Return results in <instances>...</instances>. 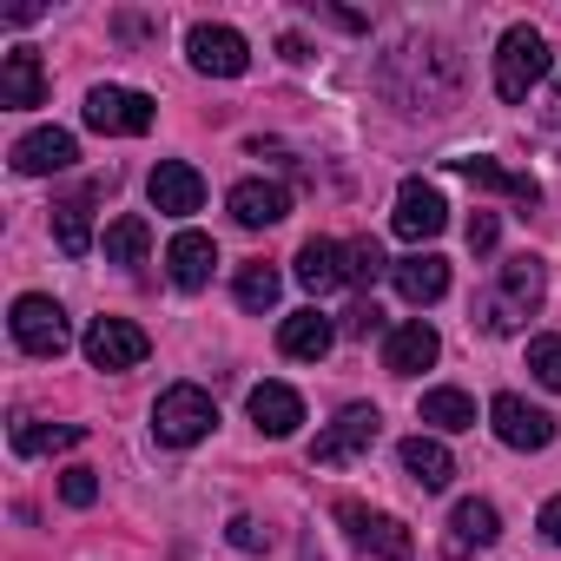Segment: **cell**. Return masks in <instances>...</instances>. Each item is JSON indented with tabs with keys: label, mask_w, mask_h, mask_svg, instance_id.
Wrapping results in <instances>:
<instances>
[{
	"label": "cell",
	"mask_w": 561,
	"mask_h": 561,
	"mask_svg": "<svg viewBox=\"0 0 561 561\" xmlns=\"http://www.w3.org/2000/svg\"><path fill=\"white\" fill-rule=\"evenodd\" d=\"M0 106L8 113H27V106H47V67L34 47H14L0 60Z\"/></svg>",
	"instance_id": "2e32d148"
},
{
	"label": "cell",
	"mask_w": 561,
	"mask_h": 561,
	"mask_svg": "<svg viewBox=\"0 0 561 561\" xmlns=\"http://www.w3.org/2000/svg\"><path fill=\"white\" fill-rule=\"evenodd\" d=\"M344 331H351V337H370V331H383V311H377L370 298H357V305L344 311Z\"/></svg>",
	"instance_id": "836d02e7"
},
{
	"label": "cell",
	"mask_w": 561,
	"mask_h": 561,
	"mask_svg": "<svg viewBox=\"0 0 561 561\" xmlns=\"http://www.w3.org/2000/svg\"><path fill=\"white\" fill-rule=\"evenodd\" d=\"M337 522H344L351 541H357L364 554H377V561H410V548H416L397 515H377V508H364V502H337Z\"/></svg>",
	"instance_id": "9c48e42d"
},
{
	"label": "cell",
	"mask_w": 561,
	"mask_h": 561,
	"mask_svg": "<svg viewBox=\"0 0 561 561\" xmlns=\"http://www.w3.org/2000/svg\"><path fill=\"white\" fill-rule=\"evenodd\" d=\"M489 423H495V436L508 443V449H548L554 443V416L548 410H535L528 397H515V390H502L495 403H489Z\"/></svg>",
	"instance_id": "8fae6325"
},
{
	"label": "cell",
	"mask_w": 561,
	"mask_h": 561,
	"mask_svg": "<svg viewBox=\"0 0 561 561\" xmlns=\"http://www.w3.org/2000/svg\"><path fill=\"white\" fill-rule=\"evenodd\" d=\"M251 423H257L264 436H298L305 397H298L291 383H257V390H251Z\"/></svg>",
	"instance_id": "603a6c76"
},
{
	"label": "cell",
	"mask_w": 561,
	"mask_h": 561,
	"mask_svg": "<svg viewBox=\"0 0 561 561\" xmlns=\"http://www.w3.org/2000/svg\"><path fill=\"white\" fill-rule=\"evenodd\" d=\"M298 285L311 291V298H324V291H337V285H351V257H344V244L337 238H311L305 251H298Z\"/></svg>",
	"instance_id": "ffe728a7"
},
{
	"label": "cell",
	"mask_w": 561,
	"mask_h": 561,
	"mask_svg": "<svg viewBox=\"0 0 561 561\" xmlns=\"http://www.w3.org/2000/svg\"><path fill=\"white\" fill-rule=\"evenodd\" d=\"M80 119L93 133H106V139H139V133H152V100L139 87H93Z\"/></svg>",
	"instance_id": "5b68a950"
},
{
	"label": "cell",
	"mask_w": 561,
	"mask_h": 561,
	"mask_svg": "<svg viewBox=\"0 0 561 561\" xmlns=\"http://www.w3.org/2000/svg\"><path fill=\"white\" fill-rule=\"evenodd\" d=\"M423 423H430L436 436L476 430V397H469V390H456V383H443V390H423Z\"/></svg>",
	"instance_id": "484cf974"
},
{
	"label": "cell",
	"mask_w": 561,
	"mask_h": 561,
	"mask_svg": "<svg viewBox=\"0 0 561 561\" xmlns=\"http://www.w3.org/2000/svg\"><path fill=\"white\" fill-rule=\"evenodd\" d=\"M218 430V403L198 390V383H172L159 403H152V436L165 443V449H192V443H205Z\"/></svg>",
	"instance_id": "7a4b0ae2"
},
{
	"label": "cell",
	"mask_w": 561,
	"mask_h": 561,
	"mask_svg": "<svg viewBox=\"0 0 561 561\" xmlns=\"http://www.w3.org/2000/svg\"><path fill=\"white\" fill-rule=\"evenodd\" d=\"M548 41L535 34V27H508L502 34V47H495V93L508 100V106H522L541 80H548Z\"/></svg>",
	"instance_id": "3957f363"
},
{
	"label": "cell",
	"mask_w": 561,
	"mask_h": 561,
	"mask_svg": "<svg viewBox=\"0 0 561 561\" xmlns=\"http://www.w3.org/2000/svg\"><path fill=\"white\" fill-rule=\"evenodd\" d=\"M80 443H87V423H34V416L14 423L21 456H54V449H80Z\"/></svg>",
	"instance_id": "4316f807"
},
{
	"label": "cell",
	"mask_w": 561,
	"mask_h": 561,
	"mask_svg": "<svg viewBox=\"0 0 561 561\" xmlns=\"http://www.w3.org/2000/svg\"><path fill=\"white\" fill-rule=\"evenodd\" d=\"M495 535H502V515H495V502L469 495V502H456V515H449L443 554H449V561H469V554H482V548H489Z\"/></svg>",
	"instance_id": "5bb4252c"
},
{
	"label": "cell",
	"mask_w": 561,
	"mask_h": 561,
	"mask_svg": "<svg viewBox=\"0 0 561 561\" xmlns=\"http://www.w3.org/2000/svg\"><path fill=\"white\" fill-rule=\"evenodd\" d=\"M390 285L403 291V305H436L443 291H449V257H436V251H416V257H397L390 264Z\"/></svg>",
	"instance_id": "e0dca14e"
},
{
	"label": "cell",
	"mask_w": 561,
	"mask_h": 561,
	"mask_svg": "<svg viewBox=\"0 0 561 561\" xmlns=\"http://www.w3.org/2000/svg\"><path fill=\"white\" fill-rule=\"evenodd\" d=\"M73 159H80V139H73V133H60V126H41V133L14 139V172H21V179H47V172H67Z\"/></svg>",
	"instance_id": "9a60e30c"
},
{
	"label": "cell",
	"mask_w": 561,
	"mask_h": 561,
	"mask_svg": "<svg viewBox=\"0 0 561 561\" xmlns=\"http://www.w3.org/2000/svg\"><path fill=\"white\" fill-rule=\"evenodd\" d=\"M231 218L244 225V231H264V225H277L291 211V192L285 185H271V179H244V185H231Z\"/></svg>",
	"instance_id": "7402d4cb"
},
{
	"label": "cell",
	"mask_w": 561,
	"mask_h": 561,
	"mask_svg": "<svg viewBox=\"0 0 561 561\" xmlns=\"http://www.w3.org/2000/svg\"><path fill=\"white\" fill-rule=\"evenodd\" d=\"M8 331H14V344H21L27 357H60V351L73 344V324H67V311H60L54 298H41V291L14 298V311H8Z\"/></svg>",
	"instance_id": "277c9868"
},
{
	"label": "cell",
	"mask_w": 561,
	"mask_h": 561,
	"mask_svg": "<svg viewBox=\"0 0 561 561\" xmlns=\"http://www.w3.org/2000/svg\"><path fill=\"white\" fill-rule=\"evenodd\" d=\"M100 192H106V185H87V192H73V198L54 205V238H60L67 257H87V251H93V198H100Z\"/></svg>",
	"instance_id": "cb8c5ba5"
},
{
	"label": "cell",
	"mask_w": 561,
	"mask_h": 561,
	"mask_svg": "<svg viewBox=\"0 0 561 561\" xmlns=\"http://www.w3.org/2000/svg\"><path fill=\"white\" fill-rule=\"evenodd\" d=\"M397 456H403V476H410L416 489H430V495L449 489V476H456V456L443 449V436H410Z\"/></svg>",
	"instance_id": "d4e9b609"
},
{
	"label": "cell",
	"mask_w": 561,
	"mask_h": 561,
	"mask_svg": "<svg viewBox=\"0 0 561 561\" xmlns=\"http://www.w3.org/2000/svg\"><path fill=\"white\" fill-rule=\"evenodd\" d=\"M211 264H218V244L205 231H179L165 244V277H172L179 291H205L211 285Z\"/></svg>",
	"instance_id": "ac0fdd59"
},
{
	"label": "cell",
	"mask_w": 561,
	"mask_h": 561,
	"mask_svg": "<svg viewBox=\"0 0 561 561\" xmlns=\"http://www.w3.org/2000/svg\"><path fill=\"white\" fill-rule=\"evenodd\" d=\"M436 357H443V337H436V324H423V318H410V324H397V331L383 337V370H390V377H423Z\"/></svg>",
	"instance_id": "4fadbf2b"
},
{
	"label": "cell",
	"mask_w": 561,
	"mask_h": 561,
	"mask_svg": "<svg viewBox=\"0 0 561 561\" xmlns=\"http://www.w3.org/2000/svg\"><path fill=\"white\" fill-rule=\"evenodd\" d=\"M377 436H383V416H377V403H344V410H337V423H324V430H318V443H311V462H318V469H337V462L364 456Z\"/></svg>",
	"instance_id": "8992f818"
},
{
	"label": "cell",
	"mask_w": 561,
	"mask_h": 561,
	"mask_svg": "<svg viewBox=\"0 0 561 561\" xmlns=\"http://www.w3.org/2000/svg\"><path fill=\"white\" fill-rule=\"evenodd\" d=\"M146 198H152V211H165V218H192V211L205 205V179H198L185 159H159L152 179H146Z\"/></svg>",
	"instance_id": "7c38bea8"
},
{
	"label": "cell",
	"mask_w": 561,
	"mask_h": 561,
	"mask_svg": "<svg viewBox=\"0 0 561 561\" xmlns=\"http://www.w3.org/2000/svg\"><path fill=\"white\" fill-rule=\"evenodd\" d=\"M277 54H285V60H291V67H298V60H311V47H305V41H298V34H285V41H277Z\"/></svg>",
	"instance_id": "8d00e7d4"
},
{
	"label": "cell",
	"mask_w": 561,
	"mask_h": 561,
	"mask_svg": "<svg viewBox=\"0 0 561 561\" xmlns=\"http://www.w3.org/2000/svg\"><path fill=\"white\" fill-rule=\"evenodd\" d=\"M146 251H152V225H146L139 211H126V218H113V225H106V264L139 271V264H146Z\"/></svg>",
	"instance_id": "83f0119b"
},
{
	"label": "cell",
	"mask_w": 561,
	"mask_h": 561,
	"mask_svg": "<svg viewBox=\"0 0 561 561\" xmlns=\"http://www.w3.org/2000/svg\"><path fill=\"white\" fill-rule=\"evenodd\" d=\"M541 535L561 548V495H548V502H541Z\"/></svg>",
	"instance_id": "d590c367"
},
{
	"label": "cell",
	"mask_w": 561,
	"mask_h": 561,
	"mask_svg": "<svg viewBox=\"0 0 561 561\" xmlns=\"http://www.w3.org/2000/svg\"><path fill=\"white\" fill-rule=\"evenodd\" d=\"M277 291H285V271L277 264H238V305L244 311H271Z\"/></svg>",
	"instance_id": "f1b7e54d"
},
{
	"label": "cell",
	"mask_w": 561,
	"mask_h": 561,
	"mask_svg": "<svg viewBox=\"0 0 561 561\" xmlns=\"http://www.w3.org/2000/svg\"><path fill=\"white\" fill-rule=\"evenodd\" d=\"M225 541H231L238 554H264V548H271V528H264L257 515H231V522H225Z\"/></svg>",
	"instance_id": "4dcf8cb0"
},
{
	"label": "cell",
	"mask_w": 561,
	"mask_h": 561,
	"mask_svg": "<svg viewBox=\"0 0 561 561\" xmlns=\"http://www.w3.org/2000/svg\"><path fill=\"white\" fill-rule=\"evenodd\" d=\"M331 344H337V324L311 305V311H291L285 324H277V351L285 357H298V364H318V357H331Z\"/></svg>",
	"instance_id": "d6986e66"
},
{
	"label": "cell",
	"mask_w": 561,
	"mask_h": 561,
	"mask_svg": "<svg viewBox=\"0 0 561 561\" xmlns=\"http://www.w3.org/2000/svg\"><path fill=\"white\" fill-rule=\"evenodd\" d=\"M449 172H462L469 185H482V192H502V198H515L522 211L528 205H541V185L528 179V172H508V165H495V159H482V152H469V159H449Z\"/></svg>",
	"instance_id": "44dd1931"
},
{
	"label": "cell",
	"mask_w": 561,
	"mask_h": 561,
	"mask_svg": "<svg viewBox=\"0 0 561 561\" xmlns=\"http://www.w3.org/2000/svg\"><path fill=\"white\" fill-rule=\"evenodd\" d=\"M80 351H87L93 370H139L146 351H152V337H146L133 318H93L87 337H80Z\"/></svg>",
	"instance_id": "52a82bcc"
},
{
	"label": "cell",
	"mask_w": 561,
	"mask_h": 561,
	"mask_svg": "<svg viewBox=\"0 0 561 561\" xmlns=\"http://www.w3.org/2000/svg\"><path fill=\"white\" fill-rule=\"evenodd\" d=\"M554 93H561V73H554Z\"/></svg>",
	"instance_id": "74e56055"
},
{
	"label": "cell",
	"mask_w": 561,
	"mask_h": 561,
	"mask_svg": "<svg viewBox=\"0 0 561 561\" xmlns=\"http://www.w3.org/2000/svg\"><path fill=\"white\" fill-rule=\"evenodd\" d=\"M443 225H449V205H443V192H436L430 179H403V185H397L390 231H397V238H410V244H423V238H436Z\"/></svg>",
	"instance_id": "30bf717a"
},
{
	"label": "cell",
	"mask_w": 561,
	"mask_h": 561,
	"mask_svg": "<svg viewBox=\"0 0 561 561\" xmlns=\"http://www.w3.org/2000/svg\"><path fill=\"white\" fill-rule=\"evenodd\" d=\"M344 257H351V285H357V291H370L377 277L390 271V257H383V244H377V238H357V244H344Z\"/></svg>",
	"instance_id": "f546056e"
},
{
	"label": "cell",
	"mask_w": 561,
	"mask_h": 561,
	"mask_svg": "<svg viewBox=\"0 0 561 561\" xmlns=\"http://www.w3.org/2000/svg\"><path fill=\"white\" fill-rule=\"evenodd\" d=\"M60 502L67 508H93L100 502V469H67L60 476Z\"/></svg>",
	"instance_id": "d6a6232c"
},
{
	"label": "cell",
	"mask_w": 561,
	"mask_h": 561,
	"mask_svg": "<svg viewBox=\"0 0 561 561\" xmlns=\"http://www.w3.org/2000/svg\"><path fill=\"white\" fill-rule=\"evenodd\" d=\"M185 54H192V73H205V80H238V73H251V41L238 34V27H192L185 34Z\"/></svg>",
	"instance_id": "ba28073f"
},
{
	"label": "cell",
	"mask_w": 561,
	"mask_h": 561,
	"mask_svg": "<svg viewBox=\"0 0 561 561\" xmlns=\"http://www.w3.org/2000/svg\"><path fill=\"white\" fill-rule=\"evenodd\" d=\"M528 370H535V383L561 390V337H535L528 344Z\"/></svg>",
	"instance_id": "1f68e13d"
},
{
	"label": "cell",
	"mask_w": 561,
	"mask_h": 561,
	"mask_svg": "<svg viewBox=\"0 0 561 561\" xmlns=\"http://www.w3.org/2000/svg\"><path fill=\"white\" fill-rule=\"evenodd\" d=\"M495 244V211H476L469 218V251H489Z\"/></svg>",
	"instance_id": "e575fe53"
},
{
	"label": "cell",
	"mask_w": 561,
	"mask_h": 561,
	"mask_svg": "<svg viewBox=\"0 0 561 561\" xmlns=\"http://www.w3.org/2000/svg\"><path fill=\"white\" fill-rule=\"evenodd\" d=\"M541 298H548V271H541V257H508L502 264V277H495V291L476 305V318H482V331L489 337H508V331H522V318H535L541 311Z\"/></svg>",
	"instance_id": "6da1fadb"
}]
</instances>
